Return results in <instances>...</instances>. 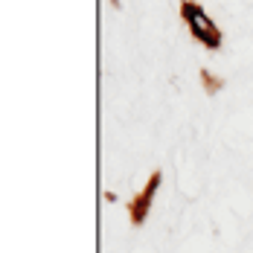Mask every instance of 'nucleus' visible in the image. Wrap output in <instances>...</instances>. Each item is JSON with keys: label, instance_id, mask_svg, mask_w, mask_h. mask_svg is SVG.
<instances>
[{"label": "nucleus", "instance_id": "obj_1", "mask_svg": "<svg viewBox=\"0 0 253 253\" xmlns=\"http://www.w3.org/2000/svg\"><path fill=\"white\" fill-rule=\"evenodd\" d=\"M186 15H189V21H192V29H195V35H201V38L207 41V44H210V47H215L218 35H215L212 24L207 21V15H204V12H195L192 6H186Z\"/></svg>", "mask_w": 253, "mask_h": 253}]
</instances>
